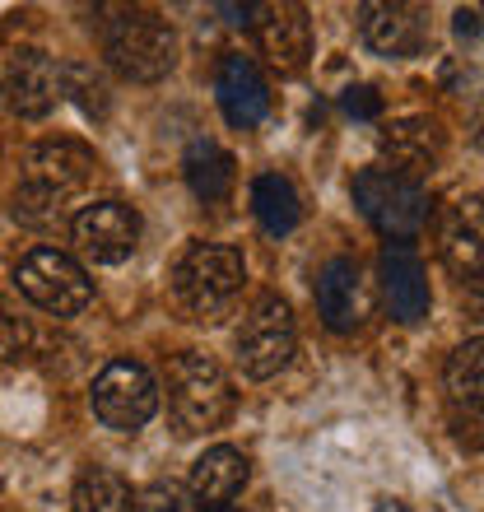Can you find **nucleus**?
<instances>
[{"label":"nucleus","mask_w":484,"mask_h":512,"mask_svg":"<svg viewBox=\"0 0 484 512\" xmlns=\"http://www.w3.org/2000/svg\"><path fill=\"white\" fill-rule=\"evenodd\" d=\"M247 266L238 247L224 243H191L173 266V294L196 322H215L238 303Z\"/></svg>","instance_id":"nucleus-1"},{"label":"nucleus","mask_w":484,"mask_h":512,"mask_svg":"<svg viewBox=\"0 0 484 512\" xmlns=\"http://www.w3.org/2000/svg\"><path fill=\"white\" fill-rule=\"evenodd\" d=\"M159 410V387L149 378L145 364L135 359H112L103 373L94 378V415L117 433L145 429Z\"/></svg>","instance_id":"nucleus-7"},{"label":"nucleus","mask_w":484,"mask_h":512,"mask_svg":"<svg viewBox=\"0 0 484 512\" xmlns=\"http://www.w3.org/2000/svg\"><path fill=\"white\" fill-rule=\"evenodd\" d=\"M382 298L401 326H415L429 317V275L410 243H391L382 252Z\"/></svg>","instance_id":"nucleus-13"},{"label":"nucleus","mask_w":484,"mask_h":512,"mask_svg":"<svg viewBox=\"0 0 484 512\" xmlns=\"http://www.w3.org/2000/svg\"><path fill=\"white\" fill-rule=\"evenodd\" d=\"M317 312H322V326L336 331V336H350L359 331L363 317H368V284H363V270L354 256H331L317 275Z\"/></svg>","instance_id":"nucleus-11"},{"label":"nucleus","mask_w":484,"mask_h":512,"mask_svg":"<svg viewBox=\"0 0 484 512\" xmlns=\"http://www.w3.org/2000/svg\"><path fill=\"white\" fill-rule=\"evenodd\" d=\"M377 512H405V508H396V503L387 499V503H382V508H377Z\"/></svg>","instance_id":"nucleus-31"},{"label":"nucleus","mask_w":484,"mask_h":512,"mask_svg":"<svg viewBox=\"0 0 484 512\" xmlns=\"http://www.w3.org/2000/svg\"><path fill=\"white\" fill-rule=\"evenodd\" d=\"M354 201L368 215V224L377 233L396 238V243L415 238L424 229V219H429V191H424V182L391 173V168H363L354 177Z\"/></svg>","instance_id":"nucleus-4"},{"label":"nucleus","mask_w":484,"mask_h":512,"mask_svg":"<svg viewBox=\"0 0 484 512\" xmlns=\"http://www.w3.org/2000/svg\"><path fill=\"white\" fill-rule=\"evenodd\" d=\"M438 256L466 284L484 275V196H457L438 215Z\"/></svg>","instance_id":"nucleus-10"},{"label":"nucleus","mask_w":484,"mask_h":512,"mask_svg":"<svg viewBox=\"0 0 484 512\" xmlns=\"http://www.w3.org/2000/svg\"><path fill=\"white\" fill-rule=\"evenodd\" d=\"M89 177H94V149L80 145V140H42V145L28 149V182H38V187L70 196Z\"/></svg>","instance_id":"nucleus-17"},{"label":"nucleus","mask_w":484,"mask_h":512,"mask_svg":"<svg viewBox=\"0 0 484 512\" xmlns=\"http://www.w3.org/2000/svg\"><path fill=\"white\" fill-rule=\"evenodd\" d=\"M475 145H480V154H484V112H480V122H475Z\"/></svg>","instance_id":"nucleus-30"},{"label":"nucleus","mask_w":484,"mask_h":512,"mask_svg":"<svg viewBox=\"0 0 484 512\" xmlns=\"http://www.w3.org/2000/svg\"><path fill=\"white\" fill-rule=\"evenodd\" d=\"M140 512H210V508H201V503H191L182 489H173V485H154L140 499Z\"/></svg>","instance_id":"nucleus-26"},{"label":"nucleus","mask_w":484,"mask_h":512,"mask_svg":"<svg viewBox=\"0 0 484 512\" xmlns=\"http://www.w3.org/2000/svg\"><path fill=\"white\" fill-rule=\"evenodd\" d=\"M215 94H219V108H224V117H229L233 126H256L266 122L270 112V84L266 75H261V66H256L252 56L242 52H229L224 61H219V75H215Z\"/></svg>","instance_id":"nucleus-12"},{"label":"nucleus","mask_w":484,"mask_h":512,"mask_svg":"<svg viewBox=\"0 0 484 512\" xmlns=\"http://www.w3.org/2000/svg\"><path fill=\"white\" fill-rule=\"evenodd\" d=\"M438 149H443V135L429 117H405V122L387 126V135H382V154L391 159V173L415 177V182L424 168L438 163Z\"/></svg>","instance_id":"nucleus-18"},{"label":"nucleus","mask_w":484,"mask_h":512,"mask_svg":"<svg viewBox=\"0 0 484 512\" xmlns=\"http://www.w3.org/2000/svg\"><path fill=\"white\" fill-rule=\"evenodd\" d=\"M182 173H187V187L196 191V201L215 205L233 191V154L219 149L215 140H196L182 159Z\"/></svg>","instance_id":"nucleus-19"},{"label":"nucleus","mask_w":484,"mask_h":512,"mask_svg":"<svg viewBox=\"0 0 484 512\" xmlns=\"http://www.w3.org/2000/svg\"><path fill=\"white\" fill-rule=\"evenodd\" d=\"M75 512H135L131 485L121 480L108 466H89V471L75 480V494H70Z\"/></svg>","instance_id":"nucleus-22"},{"label":"nucleus","mask_w":484,"mask_h":512,"mask_svg":"<svg viewBox=\"0 0 484 512\" xmlns=\"http://www.w3.org/2000/svg\"><path fill=\"white\" fill-rule=\"evenodd\" d=\"M247 475H252L247 457H242L238 447L219 443V447H210L205 457H196V466H191V494H196L201 508L224 512L242 489H247Z\"/></svg>","instance_id":"nucleus-16"},{"label":"nucleus","mask_w":484,"mask_h":512,"mask_svg":"<svg viewBox=\"0 0 484 512\" xmlns=\"http://www.w3.org/2000/svg\"><path fill=\"white\" fill-rule=\"evenodd\" d=\"M70 233L89 261L98 266H121L140 247V215L126 201H94L70 219Z\"/></svg>","instance_id":"nucleus-8"},{"label":"nucleus","mask_w":484,"mask_h":512,"mask_svg":"<svg viewBox=\"0 0 484 512\" xmlns=\"http://www.w3.org/2000/svg\"><path fill=\"white\" fill-rule=\"evenodd\" d=\"M294 312L289 303L275 294L256 298L252 312L242 317L238 336H233V350H238V368L247 378H275L289 359H294Z\"/></svg>","instance_id":"nucleus-6"},{"label":"nucleus","mask_w":484,"mask_h":512,"mask_svg":"<svg viewBox=\"0 0 484 512\" xmlns=\"http://www.w3.org/2000/svg\"><path fill=\"white\" fill-rule=\"evenodd\" d=\"M33 350V326L28 317L10 308V303H0V364H14V359H24Z\"/></svg>","instance_id":"nucleus-25"},{"label":"nucleus","mask_w":484,"mask_h":512,"mask_svg":"<svg viewBox=\"0 0 484 512\" xmlns=\"http://www.w3.org/2000/svg\"><path fill=\"white\" fill-rule=\"evenodd\" d=\"M345 112L350 117H359V122H373L377 112H382V98H377V89H368V84H354V89H345Z\"/></svg>","instance_id":"nucleus-27"},{"label":"nucleus","mask_w":484,"mask_h":512,"mask_svg":"<svg viewBox=\"0 0 484 512\" xmlns=\"http://www.w3.org/2000/svg\"><path fill=\"white\" fill-rule=\"evenodd\" d=\"M168 410L177 433H210L233 415L229 373L201 350H182L168 364Z\"/></svg>","instance_id":"nucleus-2"},{"label":"nucleus","mask_w":484,"mask_h":512,"mask_svg":"<svg viewBox=\"0 0 484 512\" xmlns=\"http://www.w3.org/2000/svg\"><path fill=\"white\" fill-rule=\"evenodd\" d=\"M103 52H108L117 75H126L135 84H154L177 66V33L159 14L126 10L103 33Z\"/></svg>","instance_id":"nucleus-3"},{"label":"nucleus","mask_w":484,"mask_h":512,"mask_svg":"<svg viewBox=\"0 0 484 512\" xmlns=\"http://www.w3.org/2000/svg\"><path fill=\"white\" fill-rule=\"evenodd\" d=\"M0 94H5V108L24 122H38L56 108L61 98V66H56L47 52L38 47H19L5 61V75H0Z\"/></svg>","instance_id":"nucleus-9"},{"label":"nucleus","mask_w":484,"mask_h":512,"mask_svg":"<svg viewBox=\"0 0 484 512\" xmlns=\"http://www.w3.org/2000/svg\"><path fill=\"white\" fill-rule=\"evenodd\" d=\"M14 284L28 303H38L42 312H56V317H75L94 298V284H89L84 266L70 261L66 252H56V247H33L14 266Z\"/></svg>","instance_id":"nucleus-5"},{"label":"nucleus","mask_w":484,"mask_h":512,"mask_svg":"<svg viewBox=\"0 0 484 512\" xmlns=\"http://www.w3.org/2000/svg\"><path fill=\"white\" fill-rule=\"evenodd\" d=\"M475 33H480V14L457 10V38H475Z\"/></svg>","instance_id":"nucleus-28"},{"label":"nucleus","mask_w":484,"mask_h":512,"mask_svg":"<svg viewBox=\"0 0 484 512\" xmlns=\"http://www.w3.org/2000/svg\"><path fill=\"white\" fill-rule=\"evenodd\" d=\"M252 215L261 219V229L270 238H284V233L298 229V219H303V205H298V191L289 177L280 173H261L252 182Z\"/></svg>","instance_id":"nucleus-20"},{"label":"nucleus","mask_w":484,"mask_h":512,"mask_svg":"<svg viewBox=\"0 0 484 512\" xmlns=\"http://www.w3.org/2000/svg\"><path fill=\"white\" fill-rule=\"evenodd\" d=\"M359 33L377 56H415L429 38V19L419 5H363Z\"/></svg>","instance_id":"nucleus-14"},{"label":"nucleus","mask_w":484,"mask_h":512,"mask_svg":"<svg viewBox=\"0 0 484 512\" xmlns=\"http://www.w3.org/2000/svg\"><path fill=\"white\" fill-rule=\"evenodd\" d=\"M466 308L480 312V317H484V275H480V280L466 284Z\"/></svg>","instance_id":"nucleus-29"},{"label":"nucleus","mask_w":484,"mask_h":512,"mask_svg":"<svg viewBox=\"0 0 484 512\" xmlns=\"http://www.w3.org/2000/svg\"><path fill=\"white\" fill-rule=\"evenodd\" d=\"M443 382L452 401L484 415V340H466V345H457V350L447 354Z\"/></svg>","instance_id":"nucleus-21"},{"label":"nucleus","mask_w":484,"mask_h":512,"mask_svg":"<svg viewBox=\"0 0 484 512\" xmlns=\"http://www.w3.org/2000/svg\"><path fill=\"white\" fill-rule=\"evenodd\" d=\"M256 42L275 70H298L312 56V24L303 5H261L256 10Z\"/></svg>","instance_id":"nucleus-15"},{"label":"nucleus","mask_w":484,"mask_h":512,"mask_svg":"<svg viewBox=\"0 0 484 512\" xmlns=\"http://www.w3.org/2000/svg\"><path fill=\"white\" fill-rule=\"evenodd\" d=\"M14 219L28 224V229H56V224L66 219V196L24 177V187L14 191Z\"/></svg>","instance_id":"nucleus-24"},{"label":"nucleus","mask_w":484,"mask_h":512,"mask_svg":"<svg viewBox=\"0 0 484 512\" xmlns=\"http://www.w3.org/2000/svg\"><path fill=\"white\" fill-rule=\"evenodd\" d=\"M61 94H66L84 117H94V122H103L108 108H112L108 80H103L89 61H70V66H61Z\"/></svg>","instance_id":"nucleus-23"}]
</instances>
